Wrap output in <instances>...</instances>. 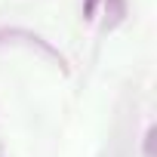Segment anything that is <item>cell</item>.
Returning a JSON list of instances; mask_svg holds the SVG:
<instances>
[{"instance_id":"obj_1","label":"cell","mask_w":157,"mask_h":157,"mask_svg":"<svg viewBox=\"0 0 157 157\" xmlns=\"http://www.w3.org/2000/svg\"><path fill=\"white\" fill-rule=\"evenodd\" d=\"M93 10H96V0H86V6H83V16L90 19V16H93Z\"/></svg>"}]
</instances>
